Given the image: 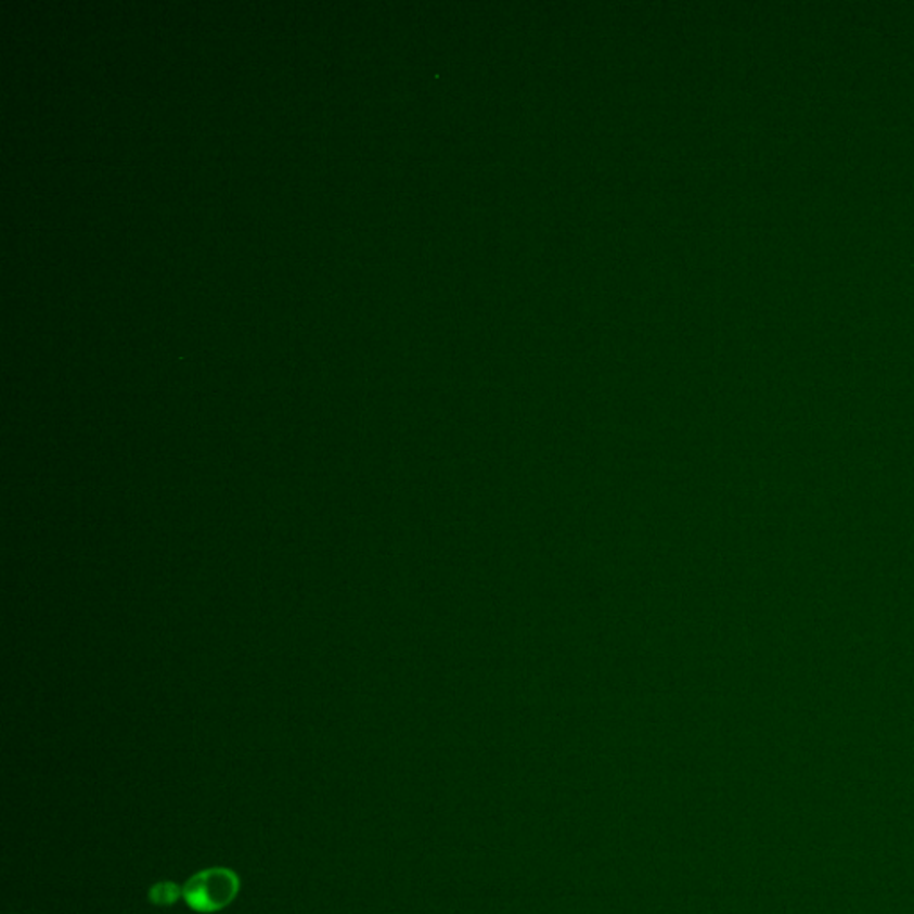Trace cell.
<instances>
[{
  "label": "cell",
  "mask_w": 914,
  "mask_h": 914,
  "mask_svg": "<svg viewBox=\"0 0 914 914\" xmlns=\"http://www.w3.org/2000/svg\"><path fill=\"white\" fill-rule=\"evenodd\" d=\"M182 899V888L170 880H163L149 889V900L157 907H170Z\"/></svg>",
  "instance_id": "obj_2"
},
{
  "label": "cell",
  "mask_w": 914,
  "mask_h": 914,
  "mask_svg": "<svg viewBox=\"0 0 914 914\" xmlns=\"http://www.w3.org/2000/svg\"><path fill=\"white\" fill-rule=\"evenodd\" d=\"M242 883L236 872L222 866L203 870L182 886V899L197 913L211 914L233 904Z\"/></svg>",
  "instance_id": "obj_1"
}]
</instances>
